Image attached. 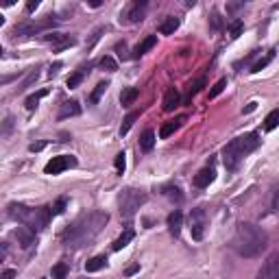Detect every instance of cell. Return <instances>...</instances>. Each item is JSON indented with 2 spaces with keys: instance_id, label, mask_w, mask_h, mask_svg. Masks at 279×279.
Instances as JSON below:
<instances>
[{
  "instance_id": "1",
  "label": "cell",
  "mask_w": 279,
  "mask_h": 279,
  "mask_svg": "<svg viewBox=\"0 0 279 279\" xmlns=\"http://www.w3.org/2000/svg\"><path fill=\"white\" fill-rule=\"evenodd\" d=\"M109 220L107 212H85L81 214L70 227L63 231V244L72 249H81L87 247L99 233L102 231V227Z\"/></svg>"
},
{
  "instance_id": "2",
  "label": "cell",
  "mask_w": 279,
  "mask_h": 279,
  "mask_svg": "<svg viewBox=\"0 0 279 279\" xmlns=\"http://www.w3.org/2000/svg\"><path fill=\"white\" fill-rule=\"evenodd\" d=\"M268 247V236L255 223H240L231 238V249L240 257H257Z\"/></svg>"
},
{
  "instance_id": "3",
  "label": "cell",
  "mask_w": 279,
  "mask_h": 279,
  "mask_svg": "<svg viewBox=\"0 0 279 279\" xmlns=\"http://www.w3.org/2000/svg\"><path fill=\"white\" fill-rule=\"evenodd\" d=\"M9 216L18 220V223H22L24 227L33 229V231H42L51 223L52 212L51 207H26L22 203H11L9 205Z\"/></svg>"
},
{
  "instance_id": "4",
  "label": "cell",
  "mask_w": 279,
  "mask_h": 279,
  "mask_svg": "<svg viewBox=\"0 0 279 279\" xmlns=\"http://www.w3.org/2000/svg\"><path fill=\"white\" fill-rule=\"evenodd\" d=\"M259 135L257 133H247V135H240V138L231 140L227 146L223 149V161H225V168L227 170H236L238 164L242 161L244 155L253 153V151L259 146Z\"/></svg>"
},
{
  "instance_id": "5",
  "label": "cell",
  "mask_w": 279,
  "mask_h": 279,
  "mask_svg": "<svg viewBox=\"0 0 279 279\" xmlns=\"http://www.w3.org/2000/svg\"><path fill=\"white\" fill-rule=\"evenodd\" d=\"M146 194L142 192V190H133V188H127V190H122V194H120V199H118V203H120V214L125 218H131L135 212L142 207V205L146 203Z\"/></svg>"
},
{
  "instance_id": "6",
  "label": "cell",
  "mask_w": 279,
  "mask_h": 279,
  "mask_svg": "<svg viewBox=\"0 0 279 279\" xmlns=\"http://www.w3.org/2000/svg\"><path fill=\"white\" fill-rule=\"evenodd\" d=\"M55 18L52 16H46L44 20H37V22H22V24H16L11 28V37L18 40V37H28V35H37V33L46 31V28L55 26Z\"/></svg>"
},
{
  "instance_id": "7",
  "label": "cell",
  "mask_w": 279,
  "mask_h": 279,
  "mask_svg": "<svg viewBox=\"0 0 279 279\" xmlns=\"http://www.w3.org/2000/svg\"><path fill=\"white\" fill-rule=\"evenodd\" d=\"M146 0H133V2H129L125 7V11L120 13V22L122 24H138L144 20L146 16Z\"/></svg>"
},
{
  "instance_id": "8",
  "label": "cell",
  "mask_w": 279,
  "mask_h": 279,
  "mask_svg": "<svg viewBox=\"0 0 279 279\" xmlns=\"http://www.w3.org/2000/svg\"><path fill=\"white\" fill-rule=\"evenodd\" d=\"M205 229H207V214H205V209H192L190 212V233H192V240H203L205 236Z\"/></svg>"
},
{
  "instance_id": "9",
  "label": "cell",
  "mask_w": 279,
  "mask_h": 279,
  "mask_svg": "<svg viewBox=\"0 0 279 279\" xmlns=\"http://www.w3.org/2000/svg\"><path fill=\"white\" fill-rule=\"evenodd\" d=\"M75 166H76L75 155H59V157H52L51 161H48L46 168H44V173L46 175H59L68 168H75Z\"/></svg>"
},
{
  "instance_id": "10",
  "label": "cell",
  "mask_w": 279,
  "mask_h": 279,
  "mask_svg": "<svg viewBox=\"0 0 279 279\" xmlns=\"http://www.w3.org/2000/svg\"><path fill=\"white\" fill-rule=\"evenodd\" d=\"M257 279H279V251H273L266 257L257 273Z\"/></svg>"
},
{
  "instance_id": "11",
  "label": "cell",
  "mask_w": 279,
  "mask_h": 279,
  "mask_svg": "<svg viewBox=\"0 0 279 279\" xmlns=\"http://www.w3.org/2000/svg\"><path fill=\"white\" fill-rule=\"evenodd\" d=\"M44 40L51 42L55 51H63V48H70L76 44V37H70L66 33H48V35H44Z\"/></svg>"
},
{
  "instance_id": "12",
  "label": "cell",
  "mask_w": 279,
  "mask_h": 279,
  "mask_svg": "<svg viewBox=\"0 0 279 279\" xmlns=\"http://www.w3.org/2000/svg\"><path fill=\"white\" fill-rule=\"evenodd\" d=\"M214 179H216V170H214V166H205V168H201L199 173L194 175V185H197V188H207Z\"/></svg>"
},
{
  "instance_id": "13",
  "label": "cell",
  "mask_w": 279,
  "mask_h": 279,
  "mask_svg": "<svg viewBox=\"0 0 279 279\" xmlns=\"http://www.w3.org/2000/svg\"><path fill=\"white\" fill-rule=\"evenodd\" d=\"M11 236L18 240V244H20L22 249L33 247V242H35V231H33V229H28V227H18L16 231L11 233Z\"/></svg>"
},
{
  "instance_id": "14",
  "label": "cell",
  "mask_w": 279,
  "mask_h": 279,
  "mask_svg": "<svg viewBox=\"0 0 279 279\" xmlns=\"http://www.w3.org/2000/svg\"><path fill=\"white\" fill-rule=\"evenodd\" d=\"M181 102V96L177 92V87H168L164 94V111H175Z\"/></svg>"
},
{
  "instance_id": "15",
  "label": "cell",
  "mask_w": 279,
  "mask_h": 279,
  "mask_svg": "<svg viewBox=\"0 0 279 279\" xmlns=\"http://www.w3.org/2000/svg\"><path fill=\"white\" fill-rule=\"evenodd\" d=\"M168 229H170V233H173L175 238L179 236V231H181V227H183V214H181V209H175V212H170L168 214Z\"/></svg>"
},
{
  "instance_id": "16",
  "label": "cell",
  "mask_w": 279,
  "mask_h": 279,
  "mask_svg": "<svg viewBox=\"0 0 279 279\" xmlns=\"http://www.w3.org/2000/svg\"><path fill=\"white\" fill-rule=\"evenodd\" d=\"M81 114V105L79 101H66L59 109V120H66V118H72V116H79Z\"/></svg>"
},
{
  "instance_id": "17",
  "label": "cell",
  "mask_w": 279,
  "mask_h": 279,
  "mask_svg": "<svg viewBox=\"0 0 279 279\" xmlns=\"http://www.w3.org/2000/svg\"><path fill=\"white\" fill-rule=\"evenodd\" d=\"M185 122V116H179V118H175V120H168L166 125H161V129H159V138H170V135L175 133V131L179 129L181 125Z\"/></svg>"
},
{
  "instance_id": "18",
  "label": "cell",
  "mask_w": 279,
  "mask_h": 279,
  "mask_svg": "<svg viewBox=\"0 0 279 279\" xmlns=\"http://www.w3.org/2000/svg\"><path fill=\"white\" fill-rule=\"evenodd\" d=\"M90 68H92V63H87V66H81L79 70L75 72V75H70L68 76V81H66V85L70 87V90H75V87H79V83L83 81V76L87 75V72H90Z\"/></svg>"
},
{
  "instance_id": "19",
  "label": "cell",
  "mask_w": 279,
  "mask_h": 279,
  "mask_svg": "<svg viewBox=\"0 0 279 279\" xmlns=\"http://www.w3.org/2000/svg\"><path fill=\"white\" fill-rule=\"evenodd\" d=\"M179 24H181V20H179L177 16H168L164 22H161L159 33H161V35H173V33L179 28Z\"/></svg>"
},
{
  "instance_id": "20",
  "label": "cell",
  "mask_w": 279,
  "mask_h": 279,
  "mask_svg": "<svg viewBox=\"0 0 279 279\" xmlns=\"http://www.w3.org/2000/svg\"><path fill=\"white\" fill-rule=\"evenodd\" d=\"M155 44H157V35H149V37H146L144 42H142V44H138V46H135V51H133V57H135V59H140V57H142V55H146V52H149L151 48L155 46Z\"/></svg>"
},
{
  "instance_id": "21",
  "label": "cell",
  "mask_w": 279,
  "mask_h": 279,
  "mask_svg": "<svg viewBox=\"0 0 279 279\" xmlns=\"http://www.w3.org/2000/svg\"><path fill=\"white\" fill-rule=\"evenodd\" d=\"M133 238H135V231H133V229H131V227H127L125 231H122L120 236L114 240V251H120V249H125L127 244H129Z\"/></svg>"
},
{
  "instance_id": "22",
  "label": "cell",
  "mask_w": 279,
  "mask_h": 279,
  "mask_svg": "<svg viewBox=\"0 0 279 279\" xmlns=\"http://www.w3.org/2000/svg\"><path fill=\"white\" fill-rule=\"evenodd\" d=\"M268 212L279 214V181L268 190Z\"/></svg>"
},
{
  "instance_id": "23",
  "label": "cell",
  "mask_w": 279,
  "mask_h": 279,
  "mask_svg": "<svg viewBox=\"0 0 279 279\" xmlns=\"http://www.w3.org/2000/svg\"><path fill=\"white\" fill-rule=\"evenodd\" d=\"M105 264H107V255H94L92 259L85 262V271L96 273V271H101V268H105Z\"/></svg>"
},
{
  "instance_id": "24",
  "label": "cell",
  "mask_w": 279,
  "mask_h": 279,
  "mask_svg": "<svg viewBox=\"0 0 279 279\" xmlns=\"http://www.w3.org/2000/svg\"><path fill=\"white\" fill-rule=\"evenodd\" d=\"M153 146H155V133L151 129H146L140 138V149L144 151V153H149V151H153Z\"/></svg>"
},
{
  "instance_id": "25",
  "label": "cell",
  "mask_w": 279,
  "mask_h": 279,
  "mask_svg": "<svg viewBox=\"0 0 279 279\" xmlns=\"http://www.w3.org/2000/svg\"><path fill=\"white\" fill-rule=\"evenodd\" d=\"M275 52H277L275 48H271V51H268L264 57H259V59H257V61L251 66V72H259V70H262V68H266L268 63H271L273 59H275Z\"/></svg>"
},
{
  "instance_id": "26",
  "label": "cell",
  "mask_w": 279,
  "mask_h": 279,
  "mask_svg": "<svg viewBox=\"0 0 279 279\" xmlns=\"http://www.w3.org/2000/svg\"><path fill=\"white\" fill-rule=\"evenodd\" d=\"M138 87H127L125 92L120 94V102H122V107H129V105H133V101L138 99Z\"/></svg>"
},
{
  "instance_id": "27",
  "label": "cell",
  "mask_w": 279,
  "mask_h": 279,
  "mask_svg": "<svg viewBox=\"0 0 279 279\" xmlns=\"http://www.w3.org/2000/svg\"><path fill=\"white\" fill-rule=\"evenodd\" d=\"M279 127V109H273L271 114L266 116V120H264V129L266 131H273Z\"/></svg>"
},
{
  "instance_id": "28",
  "label": "cell",
  "mask_w": 279,
  "mask_h": 279,
  "mask_svg": "<svg viewBox=\"0 0 279 279\" xmlns=\"http://www.w3.org/2000/svg\"><path fill=\"white\" fill-rule=\"evenodd\" d=\"M164 194L168 197L170 201H175V203H181L183 201V194H181V190L177 188V185H166L164 188Z\"/></svg>"
},
{
  "instance_id": "29",
  "label": "cell",
  "mask_w": 279,
  "mask_h": 279,
  "mask_svg": "<svg viewBox=\"0 0 279 279\" xmlns=\"http://www.w3.org/2000/svg\"><path fill=\"white\" fill-rule=\"evenodd\" d=\"M107 87H109V83H107V81H102V83H99V85H96V90L92 92V96H90V102H92V105H96V102L101 101V96L107 92Z\"/></svg>"
},
{
  "instance_id": "30",
  "label": "cell",
  "mask_w": 279,
  "mask_h": 279,
  "mask_svg": "<svg viewBox=\"0 0 279 279\" xmlns=\"http://www.w3.org/2000/svg\"><path fill=\"white\" fill-rule=\"evenodd\" d=\"M138 116H140L138 111H131V114L127 116L125 122H122V127H120V135H127V133H129V129H131V127H133V122L138 120Z\"/></svg>"
},
{
  "instance_id": "31",
  "label": "cell",
  "mask_w": 279,
  "mask_h": 279,
  "mask_svg": "<svg viewBox=\"0 0 279 279\" xmlns=\"http://www.w3.org/2000/svg\"><path fill=\"white\" fill-rule=\"evenodd\" d=\"M52 279H68V264L59 262L52 266Z\"/></svg>"
},
{
  "instance_id": "32",
  "label": "cell",
  "mask_w": 279,
  "mask_h": 279,
  "mask_svg": "<svg viewBox=\"0 0 279 279\" xmlns=\"http://www.w3.org/2000/svg\"><path fill=\"white\" fill-rule=\"evenodd\" d=\"M101 68H102V70H107V72H116V70H118V63H116V59L111 55H105L101 59Z\"/></svg>"
},
{
  "instance_id": "33",
  "label": "cell",
  "mask_w": 279,
  "mask_h": 279,
  "mask_svg": "<svg viewBox=\"0 0 279 279\" xmlns=\"http://www.w3.org/2000/svg\"><path fill=\"white\" fill-rule=\"evenodd\" d=\"M44 96H46V90H42V92H37V94H33V96H28L26 99V102H24V105H26V109L28 111H33L37 107V102H40Z\"/></svg>"
},
{
  "instance_id": "34",
  "label": "cell",
  "mask_w": 279,
  "mask_h": 279,
  "mask_svg": "<svg viewBox=\"0 0 279 279\" xmlns=\"http://www.w3.org/2000/svg\"><path fill=\"white\" fill-rule=\"evenodd\" d=\"M66 207H68V199L66 197H61V199H57V203L51 207V212H52V216H57V214H63L66 212Z\"/></svg>"
},
{
  "instance_id": "35",
  "label": "cell",
  "mask_w": 279,
  "mask_h": 279,
  "mask_svg": "<svg viewBox=\"0 0 279 279\" xmlns=\"http://www.w3.org/2000/svg\"><path fill=\"white\" fill-rule=\"evenodd\" d=\"M225 87H227V79H218V81H216V85H214L212 90H209V101H212V99H216V96H218L220 92L225 90Z\"/></svg>"
},
{
  "instance_id": "36",
  "label": "cell",
  "mask_w": 279,
  "mask_h": 279,
  "mask_svg": "<svg viewBox=\"0 0 279 279\" xmlns=\"http://www.w3.org/2000/svg\"><path fill=\"white\" fill-rule=\"evenodd\" d=\"M240 33H242V22L236 20V22L231 24V26H229V37H231V40H236Z\"/></svg>"
},
{
  "instance_id": "37",
  "label": "cell",
  "mask_w": 279,
  "mask_h": 279,
  "mask_svg": "<svg viewBox=\"0 0 279 279\" xmlns=\"http://www.w3.org/2000/svg\"><path fill=\"white\" fill-rule=\"evenodd\" d=\"M114 166H116V170L122 175L125 173V166H127V161H125V153H118L116 155V159H114Z\"/></svg>"
},
{
  "instance_id": "38",
  "label": "cell",
  "mask_w": 279,
  "mask_h": 279,
  "mask_svg": "<svg viewBox=\"0 0 279 279\" xmlns=\"http://www.w3.org/2000/svg\"><path fill=\"white\" fill-rule=\"evenodd\" d=\"M203 85H205V76H201L199 81H194L192 85H190V99H192L194 94H199V92H201V87H203Z\"/></svg>"
},
{
  "instance_id": "39",
  "label": "cell",
  "mask_w": 279,
  "mask_h": 279,
  "mask_svg": "<svg viewBox=\"0 0 279 279\" xmlns=\"http://www.w3.org/2000/svg\"><path fill=\"white\" fill-rule=\"evenodd\" d=\"M116 52H118L120 59H129V52H127V42H118V44H116Z\"/></svg>"
},
{
  "instance_id": "40",
  "label": "cell",
  "mask_w": 279,
  "mask_h": 279,
  "mask_svg": "<svg viewBox=\"0 0 279 279\" xmlns=\"http://www.w3.org/2000/svg\"><path fill=\"white\" fill-rule=\"evenodd\" d=\"M37 76H40V72H37V70H31V75H28V79H26V81H24V83H22V85H20V87H18V90H26V87H28V85H31V83H33V81H35V79H37Z\"/></svg>"
},
{
  "instance_id": "41",
  "label": "cell",
  "mask_w": 279,
  "mask_h": 279,
  "mask_svg": "<svg viewBox=\"0 0 279 279\" xmlns=\"http://www.w3.org/2000/svg\"><path fill=\"white\" fill-rule=\"evenodd\" d=\"M209 20H212V28H214V31L223 28V18H220L218 13H212V18H209Z\"/></svg>"
},
{
  "instance_id": "42",
  "label": "cell",
  "mask_w": 279,
  "mask_h": 279,
  "mask_svg": "<svg viewBox=\"0 0 279 279\" xmlns=\"http://www.w3.org/2000/svg\"><path fill=\"white\" fill-rule=\"evenodd\" d=\"M102 31H105V28H102V26H101V28H96V31H94V35H92V40H90V44H87V48H92L96 42H99V37H101V33H102Z\"/></svg>"
},
{
  "instance_id": "43",
  "label": "cell",
  "mask_w": 279,
  "mask_h": 279,
  "mask_svg": "<svg viewBox=\"0 0 279 279\" xmlns=\"http://www.w3.org/2000/svg\"><path fill=\"white\" fill-rule=\"evenodd\" d=\"M138 271H140V264H131V266L125 271V275H127V277H131V275H135Z\"/></svg>"
},
{
  "instance_id": "44",
  "label": "cell",
  "mask_w": 279,
  "mask_h": 279,
  "mask_svg": "<svg viewBox=\"0 0 279 279\" xmlns=\"http://www.w3.org/2000/svg\"><path fill=\"white\" fill-rule=\"evenodd\" d=\"M0 279H16V271H13V268H7V271H2Z\"/></svg>"
},
{
  "instance_id": "45",
  "label": "cell",
  "mask_w": 279,
  "mask_h": 279,
  "mask_svg": "<svg viewBox=\"0 0 279 279\" xmlns=\"http://www.w3.org/2000/svg\"><path fill=\"white\" fill-rule=\"evenodd\" d=\"M37 7H40V0H28V2H26V11H28V13L35 11Z\"/></svg>"
},
{
  "instance_id": "46",
  "label": "cell",
  "mask_w": 279,
  "mask_h": 279,
  "mask_svg": "<svg viewBox=\"0 0 279 279\" xmlns=\"http://www.w3.org/2000/svg\"><path fill=\"white\" fill-rule=\"evenodd\" d=\"M240 7H244V2H231V4H227V11H238Z\"/></svg>"
},
{
  "instance_id": "47",
  "label": "cell",
  "mask_w": 279,
  "mask_h": 279,
  "mask_svg": "<svg viewBox=\"0 0 279 279\" xmlns=\"http://www.w3.org/2000/svg\"><path fill=\"white\" fill-rule=\"evenodd\" d=\"M59 68H61V63H55V66H51V72H48V75H57V72H59Z\"/></svg>"
},
{
  "instance_id": "48",
  "label": "cell",
  "mask_w": 279,
  "mask_h": 279,
  "mask_svg": "<svg viewBox=\"0 0 279 279\" xmlns=\"http://www.w3.org/2000/svg\"><path fill=\"white\" fill-rule=\"evenodd\" d=\"M44 146H46V144H44V142H40V144H31V151H33V153H35V151H42Z\"/></svg>"
},
{
  "instance_id": "49",
  "label": "cell",
  "mask_w": 279,
  "mask_h": 279,
  "mask_svg": "<svg viewBox=\"0 0 279 279\" xmlns=\"http://www.w3.org/2000/svg\"><path fill=\"white\" fill-rule=\"evenodd\" d=\"M253 109H255V102H251V105H249L247 109H244V114H249V111H253Z\"/></svg>"
}]
</instances>
